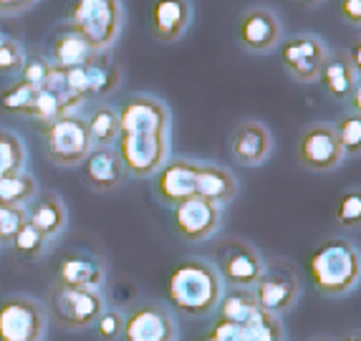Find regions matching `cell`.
<instances>
[{"label": "cell", "instance_id": "obj_1", "mask_svg": "<svg viewBox=\"0 0 361 341\" xmlns=\"http://www.w3.org/2000/svg\"><path fill=\"white\" fill-rule=\"evenodd\" d=\"M172 116L164 102L147 94H134L119 109L116 155L129 177H152L169 160Z\"/></svg>", "mask_w": 361, "mask_h": 341}, {"label": "cell", "instance_id": "obj_42", "mask_svg": "<svg viewBox=\"0 0 361 341\" xmlns=\"http://www.w3.org/2000/svg\"><path fill=\"white\" fill-rule=\"evenodd\" d=\"M346 102H349V112L361 114V76H356L354 91H351V96L346 99Z\"/></svg>", "mask_w": 361, "mask_h": 341}, {"label": "cell", "instance_id": "obj_16", "mask_svg": "<svg viewBox=\"0 0 361 341\" xmlns=\"http://www.w3.org/2000/svg\"><path fill=\"white\" fill-rule=\"evenodd\" d=\"M273 152V137L271 129L263 121L247 119L235 126L233 137H230V155L243 167H260L268 162Z\"/></svg>", "mask_w": 361, "mask_h": 341}, {"label": "cell", "instance_id": "obj_8", "mask_svg": "<svg viewBox=\"0 0 361 341\" xmlns=\"http://www.w3.org/2000/svg\"><path fill=\"white\" fill-rule=\"evenodd\" d=\"M329 46L316 33H295L281 41V66L295 84H316Z\"/></svg>", "mask_w": 361, "mask_h": 341}, {"label": "cell", "instance_id": "obj_2", "mask_svg": "<svg viewBox=\"0 0 361 341\" xmlns=\"http://www.w3.org/2000/svg\"><path fill=\"white\" fill-rule=\"evenodd\" d=\"M225 283L210 261L187 258L172 268L167 278V299L177 311L190 318H202L215 311L223 299Z\"/></svg>", "mask_w": 361, "mask_h": 341}, {"label": "cell", "instance_id": "obj_9", "mask_svg": "<svg viewBox=\"0 0 361 341\" xmlns=\"http://www.w3.org/2000/svg\"><path fill=\"white\" fill-rule=\"evenodd\" d=\"M295 157L308 172H331L341 167V162L346 160L336 129L329 121H313L303 129L295 144Z\"/></svg>", "mask_w": 361, "mask_h": 341}, {"label": "cell", "instance_id": "obj_28", "mask_svg": "<svg viewBox=\"0 0 361 341\" xmlns=\"http://www.w3.org/2000/svg\"><path fill=\"white\" fill-rule=\"evenodd\" d=\"M36 195H38V185L25 169H20V172H16V174H8V177L0 180V203L3 205L25 208Z\"/></svg>", "mask_w": 361, "mask_h": 341}, {"label": "cell", "instance_id": "obj_25", "mask_svg": "<svg viewBox=\"0 0 361 341\" xmlns=\"http://www.w3.org/2000/svg\"><path fill=\"white\" fill-rule=\"evenodd\" d=\"M86 129L94 147H114L119 134V112L109 104H99L86 116Z\"/></svg>", "mask_w": 361, "mask_h": 341}, {"label": "cell", "instance_id": "obj_33", "mask_svg": "<svg viewBox=\"0 0 361 341\" xmlns=\"http://www.w3.org/2000/svg\"><path fill=\"white\" fill-rule=\"evenodd\" d=\"M36 91L38 89H33V86L18 81V84H13L11 89H6L3 94H0V104H3L8 112L28 114L30 107H33V99H36Z\"/></svg>", "mask_w": 361, "mask_h": 341}, {"label": "cell", "instance_id": "obj_30", "mask_svg": "<svg viewBox=\"0 0 361 341\" xmlns=\"http://www.w3.org/2000/svg\"><path fill=\"white\" fill-rule=\"evenodd\" d=\"M343 157H361V114L346 112L334 124Z\"/></svg>", "mask_w": 361, "mask_h": 341}, {"label": "cell", "instance_id": "obj_15", "mask_svg": "<svg viewBox=\"0 0 361 341\" xmlns=\"http://www.w3.org/2000/svg\"><path fill=\"white\" fill-rule=\"evenodd\" d=\"M192 0H152L147 23L154 41L177 43L192 25Z\"/></svg>", "mask_w": 361, "mask_h": 341}, {"label": "cell", "instance_id": "obj_36", "mask_svg": "<svg viewBox=\"0 0 361 341\" xmlns=\"http://www.w3.org/2000/svg\"><path fill=\"white\" fill-rule=\"evenodd\" d=\"M23 48L13 38H0V73H16L23 66Z\"/></svg>", "mask_w": 361, "mask_h": 341}, {"label": "cell", "instance_id": "obj_5", "mask_svg": "<svg viewBox=\"0 0 361 341\" xmlns=\"http://www.w3.org/2000/svg\"><path fill=\"white\" fill-rule=\"evenodd\" d=\"M43 147L46 157L59 167H76L86 160L94 144H91L86 119L78 114H66L49 121L43 129Z\"/></svg>", "mask_w": 361, "mask_h": 341}, {"label": "cell", "instance_id": "obj_35", "mask_svg": "<svg viewBox=\"0 0 361 341\" xmlns=\"http://www.w3.org/2000/svg\"><path fill=\"white\" fill-rule=\"evenodd\" d=\"M49 71H51V61L46 56H30V59L23 61V66H20V81L33 86V89H41Z\"/></svg>", "mask_w": 361, "mask_h": 341}, {"label": "cell", "instance_id": "obj_27", "mask_svg": "<svg viewBox=\"0 0 361 341\" xmlns=\"http://www.w3.org/2000/svg\"><path fill=\"white\" fill-rule=\"evenodd\" d=\"M217 309H220V318L243 323L258 309V301H255L253 288H228V291H223Z\"/></svg>", "mask_w": 361, "mask_h": 341}, {"label": "cell", "instance_id": "obj_18", "mask_svg": "<svg viewBox=\"0 0 361 341\" xmlns=\"http://www.w3.org/2000/svg\"><path fill=\"white\" fill-rule=\"evenodd\" d=\"M81 164H84L86 185L94 192H114L127 177V169L114 147H94Z\"/></svg>", "mask_w": 361, "mask_h": 341}, {"label": "cell", "instance_id": "obj_43", "mask_svg": "<svg viewBox=\"0 0 361 341\" xmlns=\"http://www.w3.org/2000/svg\"><path fill=\"white\" fill-rule=\"evenodd\" d=\"M338 341H361V329H356V331H349V334H343Z\"/></svg>", "mask_w": 361, "mask_h": 341}, {"label": "cell", "instance_id": "obj_19", "mask_svg": "<svg viewBox=\"0 0 361 341\" xmlns=\"http://www.w3.org/2000/svg\"><path fill=\"white\" fill-rule=\"evenodd\" d=\"M25 217H28V225L36 227L46 240L59 238L66 230V220H68L66 205H63V200L56 192L36 195V198L25 205Z\"/></svg>", "mask_w": 361, "mask_h": 341}, {"label": "cell", "instance_id": "obj_14", "mask_svg": "<svg viewBox=\"0 0 361 341\" xmlns=\"http://www.w3.org/2000/svg\"><path fill=\"white\" fill-rule=\"evenodd\" d=\"M197 172L200 162L195 160H167L162 167L157 169L154 177V192L159 203L164 205H180L182 200L197 195Z\"/></svg>", "mask_w": 361, "mask_h": 341}, {"label": "cell", "instance_id": "obj_44", "mask_svg": "<svg viewBox=\"0 0 361 341\" xmlns=\"http://www.w3.org/2000/svg\"><path fill=\"white\" fill-rule=\"evenodd\" d=\"M295 3H301L303 8H319L324 0H295Z\"/></svg>", "mask_w": 361, "mask_h": 341}, {"label": "cell", "instance_id": "obj_31", "mask_svg": "<svg viewBox=\"0 0 361 341\" xmlns=\"http://www.w3.org/2000/svg\"><path fill=\"white\" fill-rule=\"evenodd\" d=\"M334 215L343 230H361V187H349L338 195Z\"/></svg>", "mask_w": 361, "mask_h": 341}, {"label": "cell", "instance_id": "obj_38", "mask_svg": "<svg viewBox=\"0 0 361 341\" xmlns=\"http://www.w3.org/2000/svg\"><path fill=\"white\" fill-rule=\"evenodd\" d=\"M210 334L220 341H240V323L228 321V318H217Z\"/></svg>", "mask_w": 361, "mask_h": 341}, {"label": "cell", "instance_id": "obj_3", "mask_svg": "<svg viewBox=\"0 0 361 341\" xmlns=\"http://www.w3.org/2000/svg\"><path fill=\"white\" fill-rule=\"evenodd\" d=\"M306 270L321 296L338 299L361 283V251L346 238H326L311 251Z\"/></svg>", "mask_w": 361, "mask_h": 341}, {"label": "cell", "instance_id": "obj_21", "mask_svg": "<svg viewBox=\"0 0 361 341\" xmlns=\"http://www.w3.org/2000/svg\"><path fill=\"white\" fill-rule=\"evenodd\" d=\"M81 71H84L86 78V96L89 99H99V96L111 94L121 84V68L109 56V51H94L81 64Z\"/></svg>", "mask_w": 361, "mask_h": 341}, {"label": "cell", "instance_id": "obj_4", "mask_svg": "<svg viewBox=\"0 0 361 341\" xmlns=\"http://www.w3.org/2000/svg\"><path fill=\"white\" fill-rule=\"evenodd\" d=\"M66 28L78 33L91 51H109L124 28L121 0H71Z\"/></svg>", "mask_w": 361, "mask_h": 341}, {"label": "cell", "instance_id": "obj_26", "mask_svg": "<svg viewBox=\"0 0 361 341\" xmlns=\"http://www.w3.org/2000/svg\"><path fill=\"white\" fill-rule=\"evenodd\" d=\"M240 341H283V323L273 313L255 309L240 323Z\"/></svg>", "mask_w": 361, "mask_h": 341}, {"label": "cell", "instance_id": "obj_41", "mask_svg": "<svg viewBox=\"0 0 361 341\" xmlns=\"http://www.w3.org/2000/svg\"><path fill=\"white\" fill-rule=\"evenodd\" d=\"M346 54H349V61H351V66H354L356 76H361V36L351 41V46L346 48Z\"/></svg>", "mask_w": 361, "mask_h": 341}, {"label": "cell", "instance_id": "obj_11", "mask_svg": "<svg viewBox=\"0 0 361 341\" xmlns=\"http://www.w3.org/2000/svg\"><path fill=\"white\" fill-rule=\"evenodd\" d=\"M235 38H238V46L247 54H268L283 41V23L276 16V11L253 6L238 16Z\"/></svg>", "mask_w": 361, "mask_h": 341}, {"label": "cell", "instance_id": "obj_6", "mask_svg": "<svg viewBox=\"0 0 361 341\" xmlns=\"http://www.w3.org/2000/svg\"><path fill=\"white\" fill-rule=\"evenodd\" d=\"M106 309L97 288H73L56 283L51 291L49 313L66 329H89Z\"/></svg>", "mask_w": 361, "mask_h": 341}, {"label": "cell", "instance_id": "obj_20", "mask_svg": "<svg viewBox=\"0 0 361 341\" xmlns=\"http://www.w3.org/2000/svg\"><path fill=\"white\" fill-rule=\"evenodd\" d=\"M319 81L331 99H336V102H346V99H349L356 84V71H354V66H351L346 48L329 51L324 66H321Z\"/></svg>", "mask_w": 361, "mask_h": 341}, {"label": "cell", "instance_id": "obj_40", "mask_svg": "<svg viewBox=\"0 0 361 341\" xmlns=\"http://www.w3.org/2000/svg\"><path fill=\"white\" fill-rule=\"evenodd\" d=\"M38 0H0V16H18L36 6Z\"/></svg>", "mask_w": 361, "mask_h": 341}, {"label": "cell", "instance_id": "obj_34", "mask_svg": "<svg viewBox=\"0 0 361 341\" xmlns=\"http://www.w3.org/2000/svg\"><path fill=\"white\" fill-rule=\"evenodd\" d=\"M28 222L25 208L18 205H3L0 203V243H11L20 227Z\"/></svg>", "mask_w": 361, "mask_h": 341}, {"label": "cell", "instance_id": "obj_12", "mask_svg": "<svg viewBox=\"0 0 361 341\" xmlns=\"http://www.w3.org/2000/svg\"><path fill=\"white\" fill-rule=\"evenodd\" d=\"M46 311L33 299L11 296L0 304V341H41Z\"/></svg>", "mask_w": 361, "mask_h": 341}, {"label": "cell", "instance_id": "obj_7", "mask_svg": "<svg viewBox=\"0 0 361 341\" xmlns=\"http://www.w3.org/2000/svg\"><path fill=\"white\" fill-rule=\"evenodd\" d=\"M230 288H253L265 270V261L255 246L247 240L228 238L215 248V263H212Z\"/></svg>", "mask_w": 361, "mask_h": 341}, {"label": "cell", "instance_id": "obj_46", "mask_svg": "<svg viewBox=\"0 0 361 341\" xmlns=\"http://www.w3.org/2000/svg\"><path fill=\"white\" fill-rule=\"evenodd\" d=\"M200 341H220V339H215V336H212V334H207V336H202V339H200Z\"/></svg>", "mask_w": 361, "mask_h": 341}, {"label": "cell", "instance_id": "obj_39", "mask_svg": "<svg viewBox=\"0 0 361 341\" xmlns=\"http://www.w3.org/2000/svg\"><path fill=\"white\" fill-rule=\"evenodd\" d=\"M338 13L349 25H359L361 28V0H341L338 3Z\"/></svg>", "mask_w": 361, "mask_h": 341}, {"label": "cell", "instance_id": "obj_45", "mask_svg": "<svg viewBox=\"0 0 361 341\" xmlns=\"http://www.w3.org/2000/svg\"><path fill=\"white\" fill-rule=\"evenodd\" d=\"M308 341H334L331 336H313V339H308Z\"/></svg>", "mask_w": 361, "mask_h": 341}, {"label": "cell", "instance_id": "obj_13", "mask_svg": "<svg viewBox=\"0 0 361 341\" xmlns=\"http://www.w3.org/2000/svg\"><path fill=\"white\" fill-rule=\"evenodd\" d=\"M223 225V208L210 200L192 195L175 205V230L190 243L207 240Z\"/></svg>", "mask_w": 361, "mask_h": 341}, {"label": "cell", "instance_id": "obj_32", "mask_svg": "<svg viewBox=\"0 0 361 341\" xmlns=\"http://www.w3.org/2000/svg\"><path fill=\"white\" fill-rule=\"evenodd\" d=\"M46 246H49V240L43 238L33 225H28V222H25L18 233H16V238L11 240V248L16 251V256L23 258V261H38V258L46 253Z\"/></svg>", "mask_w": 361, "mask_h": 341}, {"label": "cell", "instance_id": "obj_10", "mask_svg": "<svg viewBox=\"0 0 361 341\" xmlns=\"http://www.w3.org/2000/svg\"><path fill=\"white\" fill-rule=\"evenodd\" d=\"M258 309L273 313V316H286V313L301 299V281L288 263L265 265L263 275L253 286Z\"/></svg>", "mask_w": 361, "mask_h": 341}, {"label": "cell", "instance_id": "obj_17", "mask_svg": "<svg viewBox=\"0 0 361 341\" xmlns=\"http://www.w3.org/2000/svg\"><path fill=\"white\" fill-rule=\"evenodd\" d=\"M175 318L162 306H142L124 318V341H175Z\"/></svg>", "mask_w": 361, "mask_h": 341}, {"label": "cell", "instance_id": "obj_22", "mask_svg": "<svg viewBox=\"0 0 361 341\" xmlns=\"http://www.w3.org/2000/svg\"><path fill=\"white\" fill-rule=\"evenodd\" d=\"M197 195L200 198L210 200V203L230 205L238 195V180L235 174L230 172L223 164H212V162H200V172H197Z\"/></svg>", "mask_w": 361, "mask_h": 341}, {"label": "cell", "instance_id": "obj_29", "mask_svg": "<svg viewBox=\"0 0 361 341\" xmlns=\"http://www.w3.org/2000/svg\"><path fill=\"white\" fill-rule=\"evenodd\" d=\"M25 167V147L18 134L0 129V180Z\"/></svg>", "mask_w": 361, "mask_h": 341}, {"label": "cell", "instance_id": "obj_23", "mask_svg": "<svg viewBox=\"0 0 361 341\" xmlns=\"http://www.w3.org/2000/svg\"><path fill=\"white\" fill-rule=\"evenodd\" d=\"M59 283L73 288H99L104 283L102 261L91 256H68L59 265Z\"/></svg>", "mask_w": 361, "mask_h": 341}, {"label": "cell", "instance_id": "obj_37", "mask_svg": "<svg viewBox=\"0 0 361 341\" xmlns=\"http://www.w3.org/2000/svg\"><path fill=\"white\" fill-rule=\"evenodd\" d=\"M97 334L102 341H116L124 334V316L119 311H111V309H104L102 316L97 318Z\"/></svg>", "mask_w": 361, "mask_h": 341}, {"label": "cell", "instance_id": "obj_24", "mask_svg": "<svg viewBox=\"0 0 361 341\" xmlns=\"http://www.w3.org/2000/svg\"><path fill=\"white\" fill-rule=\"evenodd\" d=\"M91 54H94V51L89 48V43L78 36V33L66 28V30H61V33H56L54 41H51L49 61H51V66H56V68H73V66H81Z\"/></svg>", "mask_w": 361, "mask_h": 341}]
</instances>
